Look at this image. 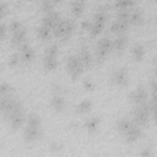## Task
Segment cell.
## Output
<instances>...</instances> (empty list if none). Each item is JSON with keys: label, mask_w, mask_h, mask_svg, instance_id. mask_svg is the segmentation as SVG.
<instances>
[{"label": "cell", "mask_w": 157, "mask_h": 157, "mask_svg": "<svg viewBox=\"0 0 157 157\" xmlns=\"http://www.w3.org/2000/svg\"><path fill=\"white\" fill-rule=\"evenodd\" d=\"M115 129L123 136L126 144L136 142L142 135V128L139 126L136 123H134L131 118H126V117L120 118L115 121Z\"/></svg>", "instance_id": "6da1fadb"}, {"label": "cell", "mask_w": 157, "mask_h": 157, "mask_svg": "<svg viewBox=\"0 0 157 157\" xmlns=\"http://www.w3.org/2000/svg\"><path fill=\"white\" fill-rule=\"evenodd\" d=\"M42 136V120L37 113H29L27 115L23 128V141L26 144H34Z\"/></svg>", "instance_id": "7a4b0ae2"}, {"label": "cell", "mask_w": 157, "mask_h": 157, "mask_svg": "<svg viewBox=\"0 0 157 157\" xmlns=\"http://www.w3.org/2000/svg\"><path fill=\"white\" fill-rule=\"evenodd\" d=\"M4 119L7 121L9 128L13 131L18 130L20 128H22V125L26 123L27 115L25 112V107L22 104V102L18 99L5 114H2Z\"/></svg>", "instance_id": "3957f363"}, {"label": "cell", "mask_w": 157, "mask_h": 157, "mask_svg": "<svg viewBox=\"0 0 157 157\" xmlns=\"http://www.w3.org/2000/svg\"><path fill=\"white\" fill-rule=\"evenodd\" d=\"M107 18H108V15H107V11L104 10V7H99L97 9V11L94 12V15L92 16L91 21H90V28H88V33L92 38L94 37H98L102 31L104 29L105 27V23H107Z\"/></svg>", "instance_id": "277c9868"}, {"label": "cell", "mask_w": 157, "mask_h": 157, "mask_svg": "<svg viewBox=\"0 0 157 157\" xmlns=\"http://www.w3.org/2000/svg\"><path fill=\"white\" fill-rule=\"evenodd\" d=\"M130 118L132 119L134 123H136L139 126L145 128L148 125L150 119H151V108L150 103L145 102L141 104H135V107L131 110Z\"/></svg>", "instance_id": "5b68a950"}, {"label": "cell", "mask_w": 157, "mask_h": 157, "mask_svg": "<svg viewBox=\"0 0 157 157\" xmlns=\"http://www.w3.org/2000/svg\"><path fill=\"white\" fill-rule=\"evenodd\" d=\"M74 32H75V22L70 18H61L53 29V36L61 40H67L69 38H71Z\"/></svg>", "instance_id": "8992f818"}, {"label": "cell", "mask_w": 157, "mask_h": 157, "mask_svg": "<svg viewBox=\"0 0 157 157\" xmlns=\"http://www.w3.org/2000/svg\"><path fill=\"white\" fill-rule=\"evenodd\" d=\"M58 54H59V47L58 44H50L45 48L44 55H43V67L47 72L54 71L58 65Z\"/></svg>", "instance_id": "52a82bcc"}, {"label": "cell", "mask_w": 157, "mask_h": 157, "mask_svg": "<svg viewBox=\"0 0 157 157\" xmlns=\"http://www.w3.org/2000/svg\"><path fill=\"white\" fill-rule=\"evenodd\" d=\"M9 33H11V43L13 45L20 47L21 44L26 43V38H27V31L25 28V26L17 21V20H12L9 23Z\"/></svg>", "instance_id": "ba28073f"}, {"label": "cell", "mask_w": 157, "mask_h": 157, "mask_svg": "<svg viewBox=\"0 0 157 157\" xmlns=\"http://www.w3.org/2000/svg\"><path fill=\"white\" fill-rule=\"evenodd\" d=\"M113 52V39L108 37H102L94 48V61L102 63Z\"/></svg>", "instance_id": "9c48e42d"}, {"label": "cell", "mask_w": 157, "mask_h": 157, "mask_svg": "<svg viewBox=\"0 0 157 157\" xmlns=\"http://www.w3.org/2000/svg\"><path fill=\"white\" fill-rule=\"evenodd\" d=\"M85 69L86 67L82 64V61H81V59L78 58L77 54L67 56V59H66V70H67V74L70 75V77L72 80H76L78 76H81V74L83 72Z\"/></svg>", "instance_id": "30bf717a"}, {"label": "cell", "mask_w": 157, "mask_h": 157, "mask_svg": "<svg viewBox=\"0 0 157 157\" xmlns=\"http://www.w3.org/2000/svg\"><path fill=\"white\" fill-rule=\"evenodd\" d=\"M110 82L117 87H124L129 83V72L126 67H118L110 75Z\"/></svg>", "instance_id": "8fae6325"}, {"label": "cell", "mask_w": 157, "mask_h": 157, "mask_svg": "<svg viewBox=\"0 0 157 157\" xmlns=\"http://www.w3.org/2000/svg\"><path fill=\"white\" fill-rule=\"evenodd\" d=\"M50 105L55 112H61L65 108V97L63 90L59 86H55L53 90V96L50 98Z\"/></svg>", "instance_id": "7c38bea8"}, {"label": "cell", "mask_w": 157, "mask_h": 157, "mask_svg": "<svg viewBox=\"0 0 157 157\" xmlns=\"http://www.w3.org/2000/svg\"><path fill=\"white\" fill-rule=\"evenodd\" d=\"M147 97H148L147 90H146V87L142 86V85L136 86V87L129 93V99H130V102L134 103V104H141V103L147 102Z\"/></svg>", "instance_id": "4fadbf2b"}, {"label": "cell", "mask_w": 157, "mask_h": 157, "mask_svg": "<svg viewBox=\"0 0 157 157\" xmlns=\"http://www.w3.org/2000/svg\"><path fill=\"white\" fill-rule=\"evenodd\" d=\"M18 53L22 59V64H31L36 58V52L29 43H23L18 47Z\"/></svg>", "instance_id": "5bb4252c"}, {"label": "cell", "mask_w": 157, "mask_h": 157, "mask_svg": "<svg viewBox=\"0 0 157 157\" xmlns=\"http://www.w3.org/2000/svg\"><path fill=\"white\" fill-rule=\"evenodd\" d=\"M60 20H61L60 15L56 11L53 10V11L47 12V13L43 15V17H42V25H44L45 27H48V28H50L53 31L55 28V26L59 23Z\"/></svg>", "instance_id": "9a60e30c"}, {"label": "cell", "mask_w": 157, "mask_h": 157, "mask_svg": "<svg viewBox=\"0 0 157 157\" xmlns=\"http://www.w3.org/2000/svg\"><path fill=\"white\" fill-rule=\"evenodd\" d=\"M99 125H101V118L97 115H92L83 121V128L90 135L96 134L99 129Z\"/></svg>", "instance_id": "2e32d148"}, {"label": "cell", "mask_w": 157, "mask_h": 157, "mask_svg": "<svg viewBox=\"0 0 157 157\" xmlns=\"http://www.w3.org/2000/svg\"><path fill=\"white\" fill-rule=\"evenodd\" d=\"M144 13L139 9H129L128 10V21L130 26H140L144 23Z\"/></svg>", "instance_id": "e0dca14e"}, {"label": "cell", "mask_w": 157, "mask_h": 157, "mask_svg": "<svg viewBox=\"0 0 157 157\" xmlns=\"http://www.w3.org/2000/svg\"><path fill=\"white\" fill-rule=\"evenodd\" d=\"M77 55L81 59V61L85 65V67H91L93 65V63H94V55L88 50V48L86 45H81Z\"/></svg>", "instance_id": "ac0fdd59"}, {"label": "cell", "mask_w": 157, "mask_h": 157, "mask_svg": "<svg viewBox=\"0 0 157 157\" xmlns=\"http://www.w3.org/2000/svg\"><path fill=\"white\" fill-rule=\"evenodd\" d=\"M128 36L126 33H123V34H117L115 38L113 39V50L117 52V53H121L126 44H128Z\"/></svg>", "instance_id": "d6986e66"}, {"label": "cell", "mask_w": 157, "mask_h": 157, "mask_svg": "<svg viewBox=\"0 0 157 157\" xmlns=\"http://www.w3.org/2000/svg\"><path fill=\"white\" fill-rule=\"evenodd\" d=\"M145 54H146V49H145V47L141 43H136L131 48V56L137 63L142 61V59L145 58Z\"/></svg>", "instance_id": "ffe728a7"}, {"label": "cell", "mask_w": 157, "mask_h": 157, "mask_svg": "<svg viewBox=\"0 0 157 157\" xmlns=\"http://www.w3.org/2000/svg\"><path fill=\"white\" fill-rule=\"evenodd\" d=\"M86 0H74L70 5V11L74 17H80L83 13Z\"/></svg>", "instance_id": "44dd1931"}, {"label": "cell", "mask_w": 157, "mask_h": 157, "mask_svg": "<svg viewBox=\"0 0 157 157\" xmlns=\"http://www.w3.org/2000/svg\"><path fill=\"white\" fill-rule=\"evenodd\" d=\"M92 107H93V102L90 99V98H85V99H82L77 105H76V113H78V114H86V113H88V112H91V109H92Z\"/></svg>", "instance_id": "7402d4cb"}, {"label": "cell", "mask_w": 157, "mask_h": 157, "mask_svg": "<svg viewBox=\"0 0 157 157\" xmlns=\"http://www.w3.org/2000/svg\"><path fill=\"white\" fill-rule=\"evenodd\" d=\"M36 34H37V37H38L40 40H48V39H50V37L53 36V31L40 23V26H38L37 29H36Z\"/></svg>", "instance_id": "603a6c76"}, {"label": "cell", "mask_w": 157, "mask_h": 157, "mask_svg": "<svg viewBox=\"0 0 157 157\" xmlns=\"http://www.w3.org/2000/svg\"><path fill=\"white\" fill-rule=\"evenodd\" d=\"M136 0H114V7L120 11V10H129L132 9V6L135 5Z\"/></svg>", "instance_id": "cb8c5ba5"}, {"label": "cell", "mask_w": 157, "mask_h": 157, "mask_svg": "<svg viewBox=\"0 0 157 157\" xmlns=\"http://www.w3.org/2000/svg\"><path fill=\"white\" fill-rule=\"evenodd\" d=\"M20 64H22V59H21V55H20L18 50H16V52H13V53L9 56V65H10L11 67H16V66H18Z\"/></svg>", "instance_id": "d4e9b609"}, {"label": "cell", "mask_w": 157, "mask_h": 157, "mask_svg": "<svg viewBox=\"0 0 157 157\" xmlns=\"http://www.w3.org/2000/svg\"><path fill=\"white\" fill-rule=\"evenodd\" d=\"M54 2L52 0H40V10L43 11V13L50 12L54 10Z\"/></svg>", "instance_id": "484cf974"}, {"label": "cell", "mask_w": 157, "mask_h": 157, "mask_svg": "<svg viewBox=\"0 0 157 157\" xmlns=\"http://www.w3.org/2000/svg\"><path fill=\"white\" fill-rule=\"evenodd\" d=\"M11 92H13L12 86L10 83H7V82H1V85H0V96L9 94Z\"/></svg>", "instance_id": "4316f807"}, {"label": "cell", "mask_w": 157, "mask_h": 157, "mask_svg": "<svg viewBox=\"0 0 157 157\" xmlns=\"http://www.w3.org/2000/svg\"><path fill=\"white\" fill-rule=\"evenodd\" d=\"M7 32H10V31H9V25H6V23L2 21L1 25H0V38H1L2 40L6 38Z\"/></svg>", "instance_id": "83f0119b"}, {"label": "cell", "mask_w": 157, "mask_h": 157, "mask_svg": "<svg viewBox=\"0 0 157 157\" xmlns=\"http://www.w3.org/2000/svg\"><path fill=\"white\" fill-rule=\"evenodd\" d=\"M83 87H85L86 90H90V91H91V90L94 88V83H93L90 78H86V80L83 81Z\"/></svg>", "instance_id": "f1b7e54d"}, {"label": "cell", "mask_w": 157, "mask_h": 157, "mask_svg": "<svg viewBox=\"0 0 157 157\" xmlns=\"http://www.w3.org/2000/svg\"><path fill=\"white\" fill-rule=\"evenodd\" d=\"M7 10H9V6H7V4H6L5 1H2V2H1V7H0V11H1V17H2V18L6 16V13H7Z\"/></svg>", "instance_id": "f546056e"}, {"label": "cell", "mask_w": 157, "mask_h": 157, "mask_svg": "<svg viewBox=\"0 0 157 157\" xmlns=\"http://www.w3.org/2000/svg\"><path fill=\"white\" fill-rule=\"evenodd\" d=\"M140 155L141 156H151V155H153V151L151 150V147H145L144 151H141Z\"/></svg>", "instance_id": "4dcf8cb0"}, {"label": "cell", "mask_w": 157, "mask_h": 157, "mask_svg": "<svg viewBox=\"0 0 157 157\" xmlns=\"http://www.w3.org/2000/svg\"><path fill=\"white\" fill-rule=\"evenodd\" d=\"M61 145L59 144V142H52L50 144V148L53 150V151H59V150H61Z\"/></svg>", "instance_id": "1f68e13d"}, {"label": "cell", "mask_w": 157, "mask_h": 157, "mask_svg": "<svg viewBox=\"0 0 157 157\" xmlns=\"http://www.w3.org/2000/svg\"><path fill=\"white\" fill-rule=\"evenodd\" d=\"M151 119L157 124V108H152L151 109Z\"/></svg>", "instance_id": "d6a6232c"}, {"label": "cell", "mask_w": 157, "mask_h": 157, "mask_svg": "<svg viewBox=\"0 0 157 157\" xmlns=\"http://www.w3.org/2000/svg\"><path fill=\"white\" fill-rule=\"evenodd\" d=\"M155 75L157 77V53H156V58H155Z\"/></svg>", "instance_id": "836d02e7"}, {"label": "cell", "mask_w": 157, "mask_h": 157, "mask_svg": "<svg viewBox=\"0 0 157 157\" xmlns=\"http://www.w3.org/2000/svg\"><path fill=\"white\" fill-rule=\"evenodd\" d=\"M52 1H53V2H54V4H58V2H61V1H63V0H52Z\"/></svg>", "instance_id": "e575fe53"}]
</instances>
